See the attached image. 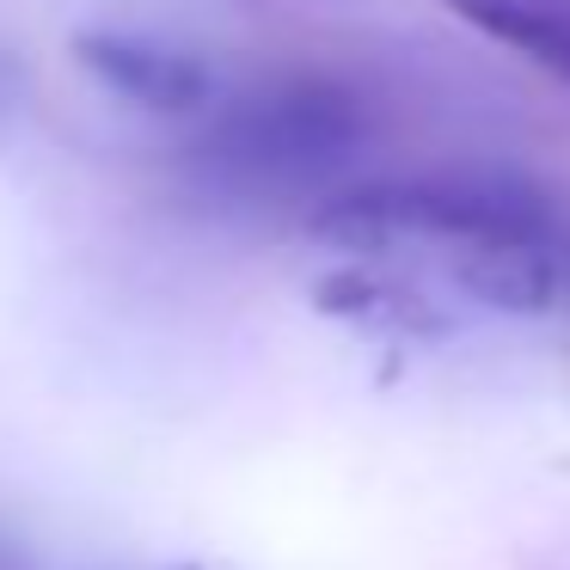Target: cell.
Here are the masks:
<instances>
[{"label": "cell", "mask_w": 570, "mask_h": 570, "mask_svg": "<svg viewBox=\"0 0 570 570\" xmlns=\"http://www.w3.org/2000/svg\"><path fill=\"white\" fill-rule=\"evenodd\" d=\"M381 111L356 80L332 68H288L209 105L178 148L185 178L222 203L332 197L368 154Z\"/></svg>", "instance_id": "obj_2"}, {"label": "cell", "mask_w": 570, "mask_h": 570, "mask_svg": "<svg viewBox=\"0 0 570 570\" xmlns=\"http://www.w3.org/2000/svg\"><path fill=\"white\" fill-rule=\"evenodd\" d=\"M313 239L344 252H417L454 288L503 313H552L570 301V222L497 173H417L344 185L313 209Z\"/></svg>", "instance_id": "obj_1"}, {"label": "cell", "mask_w": 570, "mask_h": 570, "mask_svg": "<svg viewBox=\"0 0 570 570\" xmlns=\"http://www.w3.org/2000/svg\"><path fill=\"white\" fill-rule=\"evenodd\" d=\"M479 38L528 56L552 80L570 87V0H442Z\"/></svg>", "instance_id": "obj_4"}, {"label": "cell", "mask_w": 570, "mask_h": 570, "mask_svg": "<svg viewBox=\"0 0 570 570\" xmlns=\"http://www.w3.org/2000/svg\"><path fill=\"white\" fill-rule=\"evenodd\" d=\"M75 56L105 92L154 117H203L215 105V75L203 56L160 43L148 31H80Z\"/></svg>", "instance_id": "obj_3"}]
</instances>
